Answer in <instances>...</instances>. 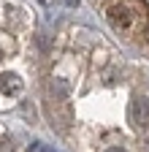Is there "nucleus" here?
<instances>
[{"label":"nucleus","instance_id":"obj_6","mask_svg":"<svg viewBox=\"0 0 149 152\" xmlns=\"http://www.w3.org/2000/svg\"><path fill=\"white\" fill-rule=\"evenodd\" d=\"M41 152H52V149H49V147H41Z\"/></svg>","mask_w":149,"mask_h":152},{"label":"nucleus","instance_id":"obj_5","mask_svg":"<svg viewBox=\"0 0 149 152\" xmlns=\"http://www.w3.org/2000/svg\"><path fill=\"white\" fill-rule=\"evenodd\" d=\"M65 3H68V6H79V0H65Z\"/></svg>","mask_w":149,"mask_h":152},{"label":"nucleus","instance_id":"obj_2","mask_svg":"<svg viewBox=\"0 0 149 152\" xmlns=\"http://www.w3.org/2000/svg\"><path fill=\"white\" fill-rule=\"evenodd\" d=\"M49 90H52V98L54 101H68L71 98V82L65 79V76H52Z\"/></svg>","mask_w":149,"mask_h":152},{"label":"nucleus","instance_id":"obj_1","mask_svg":"<svg viewBox=\"0 0 149 152\" xmlns=\"http://www.w3.org/2000/svg\"><path fill=\"white\" fill-rule=\"evenodd\" d=\"M130 120L138 128H149V98L146 95H136L130 101Z\"/></svg>","mask_w":149,"mask_h":152},{"label":"nucleus","instance_id":"obj_4","mask_svg":"<svg viewBox=\"0 0 149 152\" xmlns=\"http://www.w3.org/2000/svg\"><path fill=\"white\" fill-rule=\"evenodd\" d=\"M106 152H125V149H122V147H108Z\"/></svg>","mask_w":149,"mask_h":152},{"label":"nucleus","instance_id":"obj_3","mask_svg":"<svg viewBox=\"0 0 149 152\" xmlns=\"http://www.w3.org/2000/svg\"><path fill=\"white\" fill-rule=\"evenodd\" d=\"M0 92L3 95H19L22 92V79L16 73H11V71L0 73Z\"/></svg>","mask_w":149,"mask_h":152}]
</instances>
